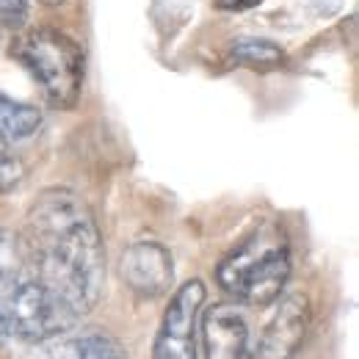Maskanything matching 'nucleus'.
Listing matches in <instances>:
<instances>
[{"label":"nucleus","instance_id":"nucleus-1","mask_svg":"<svg viewBox=\"0 0 359 359\" xmlns=\"http://www.w3.org/2000/svg\"><path fill=\"white\" fill-rule=\"evenodd\" d=\"M20 235L47 290L78 320L89 315L105 285V246L89 205L69 188H47Z\"/></svg>","mask_w":359,"mask_h":359},{"label":"nucleus","instance_id":"nucleus-2","mask_svg":"<svg viewBox=\"0 0 359 359\" xmlns=\"http://www.w3.org/2000/svg\"><path fill=\"white\" fill-rule=\"evenodd\" d=\"M75 323L78 318L47 290L22 235L0 229V334L45 343Z\"/></svg>","mask_w":359,"mask_h":359},{"label":"nucleus","instance_id":"nucleus-3","mask_svg":"<svg viewBox=\"0 0 359 359\" xmlns=\"http://www.w3.org/2000/svg\"><path fill=\"white\" fill-rule=\"evenodd\" d=\"M290 276V246L282 226L255 229L216 269V279L229 296L252 307H269L279 299Z\"/></svg>","mask_w":359,"mask_h":359},{"label":"nucleus","instance_id":"nucleus-4","mask_svg":"<svg viewBox=\"0 0 359 359\" xmlns=\"http://www.w3.org/2000/svg\"><path fill=\"white\" fill-rule=\"evenodd\" d=\"M14 58L42 86L53 108L69 111L83 89V50L55 28H34L14 45Z\"/></svg>","mask_w":359,"mask_h":359},{"label":"nucleus","instance_id":"nucleus-5","mask_svg":"<svg viewBox=\"0 0 359 359\" xmlns=\"http://www.w3.org/2000/svg\"><path fill=\"white\" fill-rule=\"evenodd\" d=\"M205 296L208 290L199 279L185 282L172 296L152 346V359H196V318Z\"/></svg>","mask_w":359,"mask_h":359},{"label":"nucleus","instance_id":"nucleus-6","mask_svg":"<svg viewBox=\"0 0 359 359\" xmlns=\"http://www.w3.org/2000/svg\"><path fill=\"white\" fill-rule=\"evenodd\" d=\"M122 279L141 299H158L169 293L175 279V263L166 246L158 241H138L122 255Z\"/></svg>","mask_w":359,"mask_h":359},{"label":"nucleus","instance_id":"nucleus-7","mask_svg":"<svg viewBox=\"0 0 359 359\" xmlns=\"http://www.w3.org/2000/svg\"><path fill=\"white\" fill-rule=\"evenodd\" d=\"M310 329V302L302 293L287 296L266 326L252 359H293Z\"/></svg>","mask_w":359,"mask_h":359},{"label":"nucleus","instance_id":"nucleus-8","mask_svg":"<svg viewBox=\"0 0 359 359\" xmlns=\"http://www.w3.org/2000/svg\"><path fill=\"white\" fill-rule=\"evenodd\" d=\"M202 340L208 359H249L246 315L235 304H213L202 318Z\"/></svg>","mask_w":359,"mask_h":359},{"label":"nucleus","instance_id":"nucleus-9","mask_svg":"<svg viewBox=\"0 0 359 359\" xmlns=\"http://www.w3.org/2000/svg\"><path fill=\"white\" fill-rule=\"evenodd\" d=\"M39 128H42V111L36 105L14 102V100L0 94V135L8 144L31 138Z\"/></svg>","mask_w":359,"mask_h":359},{"label":"nucleus","instance_id":"nucleus-10","mask_svg":"<svg viewBox=\"0 0 359 359\" xmlns=\"http://www.w3.org/2000/svg\"><path fill=\"white\" fill-rule=\"evenodd\" d=\"M232 61L241 67H249V69L269 72L285 61V53L279 45L266 42V39H246V42H238L232 47Z\"/></svg>","mask_w":359,"mask_h":359},{"label":"nucleus","instance_id":"nucleus-11","mask_svg":"<svg viewBox=\"0 0 359 359\" xmlns=\"http://www.w3.org/2000/svg\"><path fill=\"white\" fill-rule=\"evenodd\" d=\"M64 348H67V359H128L122 346L102 332H83Z\"/></svg>","mask_w":359,"mask_h":359},{"label":"nucleus","instance_id":"nucleus-12","mask_svg":"<svg viewBox=\"0 0 359 359\" xmlns=\"http://www.w3.org/2000/svg\"><path fill=\"white\" fill-rule=\"evenodd\" d=\"M22 180H25V166H22V161L14 155L11 144L0 135V194L14 191Z\"/></svg>","mask_w":359,"mask_h":359},{"label":"nucleus","instance_id":"nucleus-13","mask_svg":"<svg viewBox=\"0 0 359 359\" xmlns=\"http://www.w3.org/2000/svg\"><path fill=\"white\" fill-rule=\"evenodd\" d=\"M31 14V0H0V28L6 31H22Z\"/></svg>","mask_w":359,"mask_h":359},{"label":"nucleus","instance_id":"nucleus-14","mask_svg":"<svg viewBox=\"0 0 359 359\" xmlns=\"http://www.w3.org/2000/svg\"><path fill=\"white\" fill-rule=\"evenodd\" d=\"M263 0H213V6L219 11H229V14H241V11H249V8H257Z\"/></svg>","mask_w":359,"mask_h":359},{"label":"nucleus","instance_id":"nucleus-15","mask_svg":"<svg viewBox=\"0 0 359 359\" xmlns=\"http://www.w3.org/2000/svg\"><path fill=\"white\" fill-rule=\"evenodd\" d=\"M42 3H45V6H61L64 0H42Z\"/></svg>","mask_w":359,"mask_h":359}]
</instances>
